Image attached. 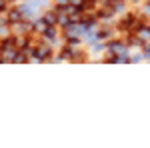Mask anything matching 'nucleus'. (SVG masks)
I'll use <instances>...</instances> for the list:
<instances>
[{
	"label": "nucleus",
	"mask_w": 150,
	"mask_h": 148,
	"mask_svg": "<svg viewBox=\"0 0 150 148\" xmlns=\"http://www.w3.org/2000/svg\"><path fill=\"white\" fill-rule=\"evenodd\" d=\"M108 52L114 54V56L122 54V52H126V40H112V42L108 44Z\"/></svg>",
	"instance_id": "nucleus-1"
},
{
	"label": "nucleus",
	"mask_w": 150,
	"mask_h": 148,
	"mask_svg": "<svg viewBox=\"0 0 150 148\" xmlns=\"http://www.w3.org/2000/svg\"><path fill=\"white\" fill-rule=\"evenodd\" d=\"M8 20H10L12 24L14 22H22L24 18H22V10H12L10 14H8Z\"/></svg>",
	"instance_id": "nucleus-2"
},
{
	"label": "nucleus",
	"mask_w": 150,
	"mask_h": 148,
	"mask_svg": "<svg viewBox=\"0 0 150 148\" xmlns=\"http://www.w3.org/2000/svg\"><path fill=\"white\" fill-rule=\"evenodd\" d=\"M42 34H44V38H50V40H52V38H54V36H56V30H54V28H52V26H48L46 24V28H44V30H42Z\"/></svg>",
	"instance_id": "nucleus-3"
},
{
	"label": "nucleus",
	"mask_w": 150,
	"mask_h": 148,
	"mask_svg": "<svg viewBox=\"0 0 150 148\" xmlns=\"http://www.w3.org/2000/svg\"><path fill=\"white\" fill-rule=\"evenodd\" d=\"M56 18H58V16H54V14H46V16L42 18V20H44L48 26H54V24H56Z\"/></svg>",
	"instance_id": "nucleus-4"
},
{
	"label": "nucleus",
	"mask_w": 150,
	"mask_h": 148,
	"mask_svg": "<svg viewBox=\"0 0 150 148\" xmlns=\"http://www.w3.org/2000/svg\"><path fill=\"white\" fill-rule=\"evenodd\" d=\"M142 52H144V58H150V42L144 44V50H142Z\"/></svg>",
	"instance_id": "nucleus-5"
}]
</instances>
